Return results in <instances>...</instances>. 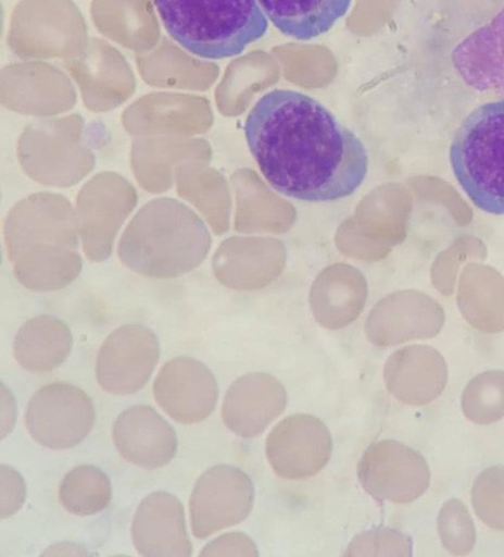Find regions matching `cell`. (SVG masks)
Listing matches in <instances>:
<instances>
[{
    "mask_svg": "<svg viewBox=\"0 0 504 557\" xmlns=\"http://www.w3.org/2000/svg\"><path fill=\"white\" fill-rule=\"evenodd\" d=\"M450 164L477 208L504 215V99L483 103L463 120L450 146Z\"/></svg>",
    "mask_w": 504,
    "mask_h": 557,
    "instance_id": "5",
    "label": "cell"
},
{
    "mask_svg": "<svg viewBox=\"0 0 504 557\" xmlns=\"http://www.w3.org/2000/svg\"><path fill=\"white\" fill-rule=\"evenodd\" d=\"M81 129L78 120L27 127L17 140V159L25 174L41 185L59 188L80 182L96 163Z\"/></svg>",
    "mask_w": 504,
    "mask_h": 557,
    "instance_id": "6",
    "label": "cell"
},
{
    "mask_svg": "<svg viewBox=\"0 0 504 557\" xmlns=\"http://www.w3.org/2000/svg\"><path fill=\"white\" fill-rule=\"evenodd\" d=\"M112 498L109 476L93 465L83 463L71 469L59 487L62 506L75 516H92L108 507Z\"/></svg>",
    "mask_w": 504,
    "mask_h": 557,
    "instance_id": "21",
    "label": "cell"
},
{
    "mask_svg": "<svg viewBox=\"0 0 504 557\" xmlns=\"http://www.w3.org/2000/svg\"><path fill=\"white\" fill-rule=\"evenodd\" d=\"M205 248L201 222L174 198H155L134 215L117 248L121 262L153 278H174L200 261Z\"/></svg>",
    "mask_w": 504,
    "mask_h": 557,
    "instance_id": "3",
    "label": "cell"
},
{
    "mask_svg": "<svg viewBox=\"0 0 504 557\" xmlns=\"http://www.w3.org/2000/svg\"><path fill=\"white\" fill-rule=\"evenodd\" d=\"M259 3L282 34L310 40L327 33L342 18L352 0H259Z\"/></svg>",
    "mask_w": 504,
    "mask_h": 557,
    "instance_id": "20",
    "label": "cell"
},
{
    "mask_svg": "<svg viewBox=\"0 0 504 557\" xmlns=\"http://www.w3.org/2000/svg\"><path fill=\"white\" fill-rule=\"evenodd\" d=\"M3 235L14 276L28 289L64 288L81 271L75 208L60 194L41 191L21 199L8 212Z\"/></svg>",
    "mask_w": 504,
    "mask_h": 557,
    "instance_id": "2",
    "label": "cell"
},
{
    "mask_svg": "<svg viewBox=\"0 0 504 557\" xmlns=\"http://www.w3.org/2000/svg\"><path fill=\"white\" fill-rule=\"evenodd\" d=\"M94 418V405L84 389L67 382H51L29 399L25 425L39 445L67 449L86 438Z\"/></svg>",
    "mask_w": 504,
    "mask_h": 557,
    "instance_id": "9",
    "label": "cell"
},
{
    "mask_svg": "<svg viewBox=\"0 0 504 557\" xmlns=\"http://www.w3.org/2000/svg\"><path fill=\"white\" fill-rule=\"evenodd\" d=\"M437 532L442 547L451 555L465 556L475 548L476 525L469 509L458 498H449L441 505Z\"/></svg>",
    "mask_w": 504,
    "mask_h": 557,
    "instance_id": "23",
    "label": "cell"
},
{
    "mask_svg": "<svg viewBox=\"0 0 504 557\" xmlns=\"http://www.w3.org/2000/svg\"><path fill=\"white\" fill-rule=\"evenodd\" d=\"M388 393L407 406H425L436 400L449 380L448 363L436 348L412 345L393 351L382 368Z\"/></svg>",
    "mask_w": 504,
    "mask_h": 557,
    "instance_id": "17",
    "label": "cell"
},
{
    "mask_svg": "<svg viewBox=\"0 0 504 557\" xmlns=\"http://www.w3.org/2000/svg\"><path fill=\"white\" fill-rule=\"evenodd\" d=\"M333 441L317 417L298 412L285 417L268 433L265 456L273 472L288 481L307 480L329 462Z\"/></svg>",
    "mask_w": 504,
    "mask_h": 557,
    "instance_id": "11",
    "label": "cell"
},
{
    "mask_svg": "<svg viewBox=\"0 0 504 557\" xmlns=\"http://www.w3.org/2000/svg\"><path fill=\"white\" fill-rule=\"evenodd\" d=\"M255 490L240 468L215 465L196 481L189 499L191 532L203 540L243 521L251 512Z\"/></svg>",
    "mask_w": 504,
    "mask_h": 557,
    "instance_id": "10",
    "label": "cell"
},
{
    "mask_svg": "<svg viewBox=\"0 0 504 557\" xmlns=\"http://www.w3.org/2000/svg\"><path fill=\"white\" fill-rule=\"evenodd\" d=\"M159 356V339L152 330L138 323L121 325L99 349L97 381L110 394H134L148 383Z\"/></svg>",
    "mask_w": 504,
    "mask_h": 557,
    "instance_id": "12",
    "label": "cell"
},
{
    "mask_svg": "<svg viewBox=\"0 0 504 557\" xmlns=\"http://www.w3.org/2000/svg\"><path fill=\"white\" fill-rule=\"evenodd\" d=\"M15 400L5 385L1 384V437L4 438L13 429L15 421Z\"/></svg>",
    "mask_w": 504,
    "mask_h": 557,
    "instance_id": "28",
    "label": "cell"
},
{
    "mask_svg": "<svg viewBox=\"0 0 504 557\" xmlns=\"http://www.w3.org/2000/svg\"><path fill=\"white\" fill-rule=\"evenodd\" d=\"M474 512L488 528L504 532V465L482 470L470 490Z\"/></svg>",
    "mask_w": 504,
    "mask_h": 557,
    "instance_id": "24",
    "label": "cell"
},
{
    "mask_svg": "<svg viewBox=\"0 0 504 557\" xmlns=\"http://www.w3.org/2000/svg\"><path fill=\"white\" fill-rule=\"evenodd\" d=\"M26 499V484L13 467L0 466V518L4 520L16 513Z\"/></svg>",
    "mask_w": 504,
    "mask_h": 557,
    "instance_id": "26",
    "label": "cell"
},
{
    "mask_svg": "<svg viewBox=\"0 0 504 557\" xmlns=\"http://www.w3.org/2000/svg\"><path fill=\"white\" fill-rule=\"evenodd\" d=\"M362 488L373 498L392 504H410L423 496L431 481L425 457L392 438L370 443L356 466Z\"/></svg>",
    "mask_w": 504,
    "mask_h": 557,
    "instance_id": "8",
    "label": "cell"
},
{
    "mask_svg": "<svg viewBox=\"0 0 504 557\" xmlns=\"http://www.w3.org/2000/svg\"><path fill=\"white\" fill-rule=\"evenodd\" d=\"M73 335L60 319L49 314L34 317L22 324L13 342L18 364L32 373H48L70 356Z\"/></svg>",
    "mask_w": 504,
    "mask_h": 557,
    "instance_id": "19",
    "label": "cell"
},
{
    "mask_svg": "<svg viewBox=\"0 0 504 557\" xmlns=\"http://www.w3.org/2000/svg\"><path fill=\"white\" fill-rule=\"evenodd\" d=\"M112 438L126 461L146 470L166 466L178 448L172 424L153 407L142 404L133 405L117 416Z\"/></svg>",
    "mask_w": 504,
    "mask_h": 557,
    "instance_id": "16",
    "label": "cell"
},
{
    "mask_svg": "<svg viewBox=\"0 0 504 557\" xmlns=\"http://www.w3.org/2000/svg\"><path fill=\"white\" fill-rule=\"evenodd\" d=\"M153 2L168 35L185 50L203 59L237 55L267 30L259 0Z\"/></svg>",
    "mask_w": 504,
    "mask_h": 557,
    "instance_id": "4",
    "label": "cell"
},
{
    "mask_svg": "<svg viewBox=\"0 0 504 557\" xmlns=\"http://www.w3.org/2000/svg\"><path fill=\"white\" fill-rule=\"evenodd\" d=\"M342 555L345 557H410L413 555V542L399 529L375 527L354 535Z\"/></svg>",
    "mask_w": 504,
    "mask_h": 557,
    "instance_id": "25",
    "label": "cell"
},
{
    "mask_svg": "<svg viewBox=\"0 0 504 557\" xmlns=\"http://www.w3.org/2000/svg\"><path fill=\"white\" fill-rule=\"evenodd\" d=\"M288 401L284 384L265 372L236 379L222 404L224 424L236 435L252 438L262 434L285 411Z\"/></svg>",
    "mask_w": 504,
    "mask_h": 557,
    "instance_id": "14",
    "label": "cell"
},
{
    "mask_svg": "<svg viewBox=\"0 0 504 557\" xmlns=\"http://www.w3.org/2000/svg\"><path fill=\"white\" fill-rule=\"evenodd\" d=\"M244 135L263 176L290 198L335 201L352 195L367 175L368 154L361 139L324 104L298 90L263 95L245 119Z\"/></svg>",
    "mask_w": 504,
    "mask_h": 557,
    "instance_id": "1",
    "label": "cell"
},
{
    "mask_svg": "<svg viewBox=\"0 0 504 557\" xmlns=\"http://www.w3.org/2000/svg\"><path fill=\"white\" fill-rule=\"evenodd\" d=\"M88 550L74 542H59L47 547L40 556H87Z\"/></svg>",
    "mask_w": 504,
    "mask_h": 557,
    "instance_id": "29",
    "label": "cell"
},
{
    "mask_svg": "<svg viewBox=\"0 0 504 557\" xmlns=\"http://www.w3.org/2000/svg\"><path fill=\"white\" fill-rule=\"evenodd\" d=\"M135 187L118 173L105 171L80 188L75 212L85 256L92 262L106 260L125 220L135 209Z\"/></svg>",
    "mask_w": 504,
    "mask_h": 557,
    "instance_id": "7",
    "label": "cell"
},
{
    "mask_svg": "<svg viewBox=\"0 0 504 557\" xmlns=\"http://www.w3.org/2000/svg\"><path fill=\"white\" fill-rule=\"evenodd\" d=\"M199 556H259L254 541L243 532L224 533L206 543Z\"/></svg>",
    "mask_w": 504,
    "mask_h": 557,
    "instance_id": "27",
    "label": "cell"
},
{
    "mask_svg": "<svg viewBox=\"0 0 504 557\" xmlns=\"http://www.w3.org/2000/svg\"><path fill=\"white\" fill-rule=\"evenodd\" d=\"M199 150L197 141L173 136L135 139L130 149L134 176L148 193L167 191L175 183L176 169Z\"/></svg>",
    "mask_w": 504,
    "mask_h": 557,
    "instance_id": "18",
    "label": "cell"
},
{
    "mask_svg": "<svg viewBox=\"0 0 504 557\" xmlns=\"http://www.w3.org/2000/svg\"><path fill=\"white\" fill-rule=\"evenodd\" d=\"M130 532L141 556L189 557L192 554L184 506L168 492H152L139 503Z\"/></svg>",
    "mask_w": 504,
    "mask_h": 557,
    "instance_id": "15",
    "label": "cell"
},
{
    "mask_svg": "<svg viewBox=\"0 0 504 557\" xmlns=\"http://www.w3.org/2000/svg\"><path fill=\"white\" fill-rule=\"evenodd\" d=\"M156 404L174 421L199 423L211 416L218 400V384L202 361L179 356L168 360L152 385Z\"/></svg>",
    "mask_w": 504,
    "mask_h": 557,
    "instance_id": "13",
    "label": "cell"
},
{
    "mask_svg": "<svg viewBox=\"0 0 504 557\" xmlns=\"http://www.w3.org/2000/svg\"><path fill=\"white\" fill-rule=\"evenodd\" d=\"M464 417L478 425L504 418V370H487L472 376L461 395Z\"/></svg>",
    "mask_w": 504,
    "mask_h": 557,
    "instance_id": "22",
    "label": "cell"
}]
</instances>
